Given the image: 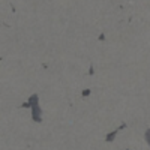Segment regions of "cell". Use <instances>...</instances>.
Masks as SVG:
<instances>
[{
  "label": "cell",
  "instance_id": "cell-1",
  "mask_svg": "<svg viewBox=\"0 0 150 150\" xmlns=\"http://www.w3.org/2000/svg\"><path fill=\"white\" fill-rule=\"evenodd\" d=\"M117 132H119V129H117V131H114V132H111V134H108V135H107V141H108V143H111V141H114V138H116V135H117Z\"/></svg>",
  "mask_w": 150,
  "mask_h": 150
}]
</instances>
